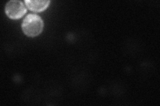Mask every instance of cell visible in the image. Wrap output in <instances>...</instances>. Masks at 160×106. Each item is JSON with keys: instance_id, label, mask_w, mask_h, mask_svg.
Instances as JSON below:
<instances>
[{"instance_id": "obj_1", "label": "cell", "mask_w": 160, "mask_h": 106, "mask_svg": "<svg viewBox=\"0 0 160 106\" xmlns=\"http://www.w3.org/2000/svg\"><path fill=\"white\" fill-rule=\"evenodd\" d=\"M43 29V21L41 18L36 15H29L25 19L23 29L29 36H36L40 33Z\"/></svg>"}, {"instance_id": "obj_2", "label": "cell", "mask_w": 160, "mask_h": 106, "mask_svg": "<svg viewBox=\"0 0 160 106\" xmlns=\"http://www.w3.org/2000/svg\"><path fill=\"white\" fill-rule=\"evenodd\" d=\"M6 12L12 18H19L26 13L25 6L19 1H10L6 6Z\"/></svg>"}, {"instance_id": "obj_3", "label": "cell", "mask_w": 160, "mask_h": 106, "mask_svg": "<svg viewBox=\"0 0 160 106\" xmlns=\"http://www.w3.org/2000/svg\"><path fill=\"white\" fill-rule=\"evenodd\" d=\"M29 8L34 11H42L48 6V1H26V2Z\"/></svg>"}]
</instances>
